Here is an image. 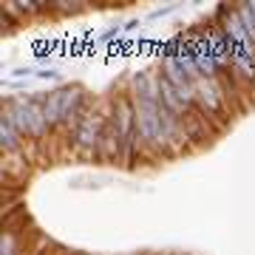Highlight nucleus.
Instances as JSON below:
<instances>
[{
	"label": "nucleus",
	"mask_w": 255,
	"mask_h": 255,
	"mask_svg": "<svg viewBox=\"0 0 255 255\" xmlns=\"http://www.w3.org/2000/svg\"><path fill=\"white\" fill-rule=\"evenodd\" d=\"M37 77H46V80H57V77H60V71L48 68V71H37Z\"/></svg>",
	"instance_id": "1a4fd4ad"
},
{
	"label": "nucleus",
	"mask_w": 255,
	"mask_h": 255,
	"mask_svg": "<svg viewBox=\"0 0 255 255\" xmlns=\"http://www.w3.org/2000/svg\"><path fill=\"white\" fill-rule=\"evenodd\" d=\"M3 17H0V23H3V34H11V31H14V26H17V20H14V14H17V11H11V6L9 3H6V6H3Z\"/></svg>",
	"instance_id": "423d86ee"
},
{
	"label": "nucleus",
	"mask_w": 255,
	"mask_h": 255,
	"mask_svg": "<svg viewBox=\"0 0 255 255\" xmlns=\"http://www.w3.org/2000/svg\"><path fill=\"white\" fill-rule=\"evenodd\" d=\"M23 133H20L14 122L9 117H0V145H3V153L11 156V153H20V147H23Z\"/></svg>",
	"instance_id": "7ed1b4c3"
},
{
	"label": "nucleus",
	"mask_w": 255,
	"mask_h": 255,
	"mask_svg": "<svg viewBox=\"0 0 255 255\" xmlns=\"http://www.w3.org/2000/svg\"><path fill=\"white\" fill-rule=\"evenodd\" d=\"M28 117H31V139H46L51 133L46 119V105H43V97H28Z\"/></svg>",
	"instance_id": "f03ea898"
},
{
	"label": "nucleus",
	"mask_w": 255,
	"mask_h": 255,
	"mask_svg": "<svg viewBox=\"0 0 255 255\" xmlns=\"http://www.w3.org/2000/svg\"><path fill=\"white\" fill-rule=\"evenodd\" d=\"M105 128H108V117H102L100 111H88L71 136L74 147L85 156H97L102 145V136H105Z\"/></svg>",
	"instance_id": "f257e3e1"
},
{
	"label": "nucleus",
	"mask_w": 255,
	"mask_h": 255,
	"mask_svg": "<svg viewBox=\"0 0 255 255\" xmlns=\"http://www.w3.org/2000/svg\"><path fill=\"white\" fill-rule=\"evenodd\" d=\"M170 11H173V6H162V9H156L150 17H153V20H156V17H164V14H170Z\"/></svg>",
	"instance_id": "6e6552de"
},
{
	"label": "nucleus",
	"mask_w": 255,
	"mask_h": 255,
	"mask_svg": "<svg viewBox=\"0 0 255 255\" xmlns=\"http://www.w3.org/2000/svg\"><path fill=\"white\" fill-rule=\"evenodd\" d=\"M51 9H60L63 14H74L77 9H85V3H77V0H71V3H68V0H54Z\"/></svg>",
	"instance_id": "0eeeda50"
},
{
	"label": "nucleus",
	"mask_w": 255,
	"mask_h": 255,
	"mask_svg": "<svg viewBox=\"0 0 255 255\" xmlns=\"http://www.w3.org/2000/svg\"><path fill=\"white\" fill-rule=\"evenodd\" d=\"M17 250H20V233L17 230H3L0 255H17Z\"/></svg>",
	"instance_id": "20e7f679"
},
{
	"label": "nucleus",
	"mask_w": 255,
	"mask_h": 255,
	"mask_svg": "<svg viewBox=\"0 0 255 255\" xmlns=\"http://www.w3.org/2000/svg\"><path fill=\"white\" fill-rule=\"evenodd\" d=\"M17 14H40V9H51V3H34V0H14Z\"/></svg>",
	"instance_id": "39448f33"
}]
</instances>
